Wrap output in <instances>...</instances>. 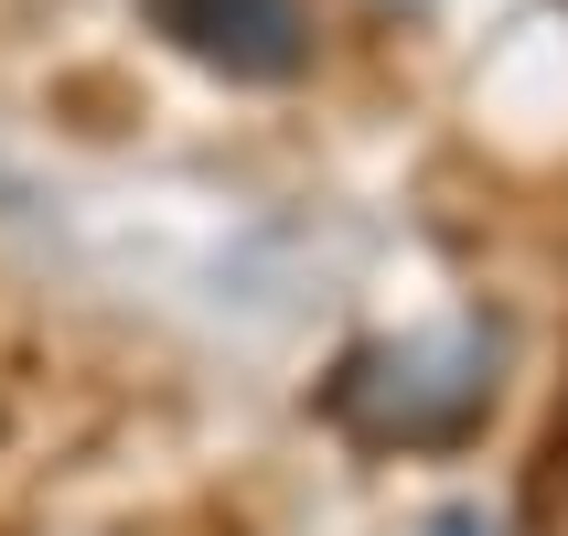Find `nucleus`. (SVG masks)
<instances>
[{
	"instance_id": "1",
	"label": "nucleus",
	"mask_w": 568,
	"mask_h": 536,
	"mask_svg": "<svg viewBox=\"0 0 568 536\" xmlns=\"http://www.w3.org/2000/svg\"><path fill=\"white\" fill-rule=\"evenodd\" d=\"M322 408L365 429V441H462L483 408H494V333L483 322H450V333H418V344H365L344 354V376L322 386Z\"/></svg>"
},
{
	"instance_id": "2",
	"label": "nucleus",
	"mask_w": 568,
	"mask_h": 536,
	"mask_svg": "<svg viewBox=\"0 0 568 536\" xmlns=\"http://www.w3.org/2000/svg\"><path fill=\"white\" fill-rule=\"evenodd\" d=\"M193 64H215L236 87H290L312 64V11L301 0H140Z\"/></svg>"
},
{
	"instance_id": "3",
	"label": "nucleus",
	"mask_w": 568,
	"mask_h": 536,
	"mask_svg": "<svg viewBox=\"0 0 568 536\" xmlns=\"http://www.w3.org/2000/svg\"><path fill=\"white\" fill-rule=\"evenodd\" d=\"M429 536H515V526H505V515H483V505H440Z\"/></svg>"
},
{
	"instance_id": "4",
	"label": "nucleus",
	"mask_w": 568,
	"mask_h": 536,
	"mask_svg": "<svg viewBox=\"0 0 568 536\" xmlns=\"http://www.w3.org/2000/svg\"><path fill=\"white\" fill-rule=\"evenodd\" d=\"M386 11H429V0H386Z\"/></svg>"
}]
</instances>
